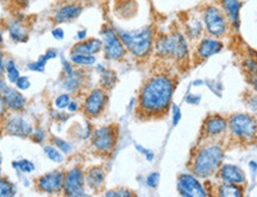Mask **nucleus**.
Segmentation results:
<instances>
[{
    "mask_svg": "<svg viewBox=\"0 0 257 197\" xmlns=\"http://www.w3.org/2000/svg\"><path fill=\"white\" fill-rule=\"evenodd\" d=\"M174 80L165 74H157L144 83L138 98V114L143 118H159L165 115L172 105Z\"/></svg>",
    "mask_w": 257,
    "mask_h": 197,
    "instance_id": "1",
    "label": "nucleus"
},
{
    "mask_svg": "<svg viewBox=\"0 0 257 197\" xmlns=\"http://www.w3.org/2000/svg\"><path fill=\"white\" fill-rule=\"evenodd\" d=\"M224 158V148L217 139H211L195 151L192 157L191 171L198 178H208L217 172Z\"/></svg>",
    "mask_w": 257,
    "mask_h": 197,
    "instance_id": "2",
    "label": "nucleus"
},
{
    "mask_svg": "<svg viewBox=\"0 0 257 197\" xmlns=\"http://www.w3.org/2000/svg\"><path fill=\"white\" fill-rule=\"evenodd\" d=\"M115 32L123 42L126 50L130 51L135 57L143 59L148 56L153 49L155 42V32L152 27H143L137 30H123L115 28Z\"/></svg>",
    "mask_w": 257,
    "mask_h": 197,
    "instance_id": "3",
    "label": "nucleus"
},
{
    "mask_svg": "<svg viewBox=\"0 0 257 197\" xmlns=\"http://www.w3.org/2000/svg\"><path fill=\"white\" fill-rule=\"evenodd\" d=\"M157 55L168 59L184 61L188 56V44L181 32L162 35L154 42Z\"/></svg>",
    "mask_w": 257,
    "mask_h": 197,
    "instance_id": "4",
    "label": "nucleus"
},
{
    "mask_svg": "<svg viewBox=\"0 0 257 197\" xmlns=\"http://www.w3.org/2000/svg\"><path fill=\"white\" fill-rule=\"evenodd\" d=\"M227 130L236 140L248 143L257 138V121L248 113H234L227 120Z\"/></svg>",
    "mask_w": 257,
    "mask_h": 197,
    "instance_id": "5",
    "label": "nucleus"
},
{
    "mask_svg": "<svg viewBox=\"0 0 257 197\" xmlns=\"http://www.w3.org/2000/svg\"><path fill=\"white\" fill-rule=\"evenodd\" d=\"M202 21L207 34L212 37L220 38L229 30V21L223 10L214 5H207L202 10Z\"/></svg>",
    "mask_w": 257,
    "mask_h": 197,
    "instance_id": "6",
    "label": "nucleus"
},
{
    "mask_svg": "<svg viewBox=\"0 0 257 197\" xmlns=\"http://www.w3.org/2000/svg\"><path fill=\"white\" fill-rule=\"evenodd\" d=\"M102 37V48L105 57L110 61H118L123 59L126 54V48L118 36L113 28L104 25L100 31Z\"/></svg>",
    "mask_w": 257,
    "mask_h": 197,
    "instance_id": "7",
    "label": "nucleus"
},
{
    "mask_svg": "<svg viewBox=\"0 0 257 197\" xmlns=\"http://www.w3.org/2000/svg\"><path fill=\"white\" fill-rule=\"evenodd\" d=\"M91 143L96 152L101 154L111 153L117 143V130L113 125L96 128L92 132Z\"/></svg>",
    "mask_w": 257,
    "mask_h": 197,
    "instance_id": "8",
    "label": "nucleus"
},
{
    "mask_svg": "<svg viewBox=\"0 0 257 197\" xmlns=\"http://www.w3.org/2000/svg\"><path fill=\"white\" fill-rule=\"evenodd\" d=\"M63 193L69 197L85 195V173L79 167H73L64 175Z\"/></svg>",
    "mask_w": 257,
    "mask_h": 197,
    "instance_id": "9",
    "label": "nucleus"
},
{
    "mask_svg": "<svg viewBox=\"0 0 257 197\" xmlns=\"http://www.w3.org/2000/svg\"><path fill=\"white\" fill-rule=\"evenodd\" d=\"M178 191L185 197L206 196L207 191L197 176L192 173H181L178 178Z\"/></svg>",
    "mask_w": 257,
    "mask_h": 197,
    "instance_id": "10",
    "label": "nucleus"
},
{
    "mask_svg": "<svg viewBox=\"0 0 257 197\" xmlns=\"http://www.w3.org/2000/svg\"><path fill=\"white\" fill-rule=\"evenodd\" d=\"M3 130L10 135L21 138L30 137L34 132L31 122L18 114H11L6 117L4 125H3Z\"/></svg>",
    "mask_w": 257,
    "mask_h": 197,
    "instance_id": "11",
    "label": "nucleus"
},
{
    "mask_svg": "<svg viewBox=\"0 0 257 197\" xmlns=\"http://www.w3.org/2000/svg\"><path fill=\"white\" fill-rule=\"evenodd\" d=\"M106 102H107V94L104 88H95L89 93L85 100L83 111L89 118H96L104 111Z\"/></svg>",
    "mask_w": 257,
    "mask_h": 197,
    "instance_id": "12",
    "label": "nucleus"
},
{
    "mask_svg": "<svg viewBox=\"0 0 257 197\" xmlns=\"http://www.w3.org/2000/svg\"><path fill=\"white\" fill-rule=\"evenodd\" d=\"M227 120L219 114L208 115L202 126V133L207 139H217L226 133Z\"/></svg>",
    "mask_w": 257,
    "mask_h": 197,
    "instance_id": "13",
    "label": "nucleus"
},
{
    "mask_svg": "<svg viewBox=\"0 0 257 197\" xmlns=\"http://www.w3.org/2000/svg\"><path fill=\"white\" fill-rule=\"evenodd\" d=\"M64 173L62 171H51L37 179V188L47 193H57L63 189Z\"/></svg>",
    "mask_w": 257,
    "mask_h": 197,
    "instance_id": "14",
    "label": "nucleus"
},
{
    "mask_svg": "<svg viewBox=\"0 0 257 197\" xmlns=\"http://www.w3.org/2000/svg\"><path fill=\"white\" fill-rule=\"evenodd\" d=\"M221 50H223V43L220 41L212 36L205 37L199 42L197 51H195V57L198 59V62H204L210 57L220 53Z\"/></svg>",
    "mask_w": 257,
    "mask_h": 197,
    "instance_id": "15",
    "label": "nucleus"
},
{
    "mask_svg": "<svg viewBox=\"0 0 257 197\" xmlns=\"http://www.w3.org/2000/svg\"><path fill=\"white\" fill-rule=\"evenodd\" d=\"M218 176L225 183H232L237 185H243L246 182L245 173L240 167L232 164H224L218 169Z\"/></svg>",
    "mask_w": 257,
    "mask_h": 197,
    "instance_id": "16",
    "label": "nucleus"
},
{
    "mask_svg": "<svg viewBox=\"0 0 257 197\" xmlns=\"http://www.w3.org/2000/svg\"><path fill=\"white\" fill-rule=\"evenodd\" d=\"M221 10L233 29L238 30L240 25V2L239 0H220Z\"/></svg>",
    "mask_w": 257,
    "mask_h": 197,
    "instance_id": "17",
    "label": "nucleus"
},
{
    "mask_svg": "<svg viewBox=\"0 0 257 197\" xmlns=\"http://www.w3.org/2000/svg\"><path fill=\"white\" fill-rule=\"evenodd\" d=\"M82 12H83V8L81 5H76V4L63 5L55 12V15H54V21H55L57 24H62V23H67L79 18Z\"/></svg>",
    "mask_w": 257,
    "mask_h": 197,
    "instance_id": "18",
    "label": "nucleus"
},
{
    "mask_svg": "<svg viewBox=\"0 0 257 197\" xmlns=\"http://www.w3.org/2000/svg\"><path fill=\"white\" fill-rule=\"evenodd\" d=\"M10 38L15 42V43H24L29 38V31L27 25L19 19H11L6 24Z\"/></svg>",
    "mask_w": 257,
    "mask_h": 197,
    "instance_id": "19",
    "label": "nucleus"
},
{
    "mask_svg": "<svg viewBox=\"0 0 257 197\" xmlns=\"http://www.w3.org/2000/svg\"><path fill=\"white\" fill-rule=\"evenodd\" d=\"M2 94L4 96L6 107L12 109V111H22L27 105V100H25L24 95L19 93L17 89L6 87Z\"/></svg>",
    "mask_w": 257,
    "mask_h": 197,
    "instance_id": "20",
    "label": "nucleus"
},
{
    "mask_svg": "<svg viewBox=\"0 0 257 197\" xmlns=\"http://www.w3.org/2000/svg\"><path fill=\"white\" fill-rule=\"evenodd\" d=\"M102 49V41L98 38H89L79 42L70 50V55H94Z\"/></svg>",
    "mask_w": 257,
    "mask_h": 197,
    "instance_id": "21",
    "label": "nucleus"
},
{
    "mask_svg": "<svg viewBox=\"0 0 257 197\" xmlns=\"http://www.w3.org/2000/svg\"><path fill=\"white\" fill-rule=\"evenodd\" d=\"M105 171L100 166L89 167L85 173V183L92 190H99L104 186L105 183Z\"/></svg>",
    "mask_w": 257,
    "mask_h": 197,
    "instance_id": "22",
    "label": "nucleus"
},
{
    "mask_svg": "<svg viewBox=\"0 0 257 197\" xmlns=\"http://www.w3.org/2000/svg\"><path fill=\"white\" fill-rule=\"evenodd\" d=\"M217 195L223 197H240L244 195L242 185L223 182L217 186Z\"/></svg>",
    "mask_w": 257,
    "mask_h": 197,
    "instance_id": "23",
    "label": "nucleus"
},
{
    "mask_svg": "<svg viewBox=\"0 0 257 197\" xmlns=\"http://www.w3.org/2000/svg\"><path fill=\"white\" fill-rule=\"evenodd\" d=\"M204 24H202L201 19L198 17L191 18V21L187 23L186 25V31H187V35L189 38L192 40H195V38H199L201 36L202 31H204Z\"/></svg>",
    "mask_w": 257,
    "mask_h": 197,
    "instance_id": "24",
    "label": "nucleus"
},
{
    "mask_svg": "<svg viewBox=\"0 0 257 197\" xmlns=\"http://www.w3.org/2000/svg\"><path fill=\"white\" fill-rule=\"evenodd\" d=\"M100 85L105 90L112 89L117 82V76H115V73L112 72V70H106L104 69L100 73Z\"/></svg>",
    "mask_w": 257,
    "mask_h": 197,
    "instance_id": "25",
    "label": "nucleus"
},
{
    "mask_svg": "<svg viewBox=\"0 0 257 197\" xmlns=\"http://www.w3.org/2000/svg\"><path fill=\"white\" fill-rule=\"evenodd\" d=\"M70 61L80 67H91L95 64V57L93 55H70Z\"/></svg>",
    "mask_w": 257,
    "mask_h": 197,
    "instance_id": "26",
    "label": "nucleus"
},
{
    "mask_svg": "<svg viewBox=\"0 0 257 197\" xmlns=\"http://www.w3.org/2000/svg\"><path fill=\"white\" fill-rule=\"evenodd\" d=\"M81 77H80L78 74L74 73V75L72 76H67L66 81H64V85L63 87L66 88L67 90H69V92L72 93H75L78 92V89L81 87Z\"/></svg>",
    "mask_w": 257,
    "mask_h": 197,
    "instance_id": "27",
    "label": "nucleus"
},
{
    "mask_svg": "<svg viewBox=\"0 0 257 197\" xmlns=\"http://www.w3.org/2000/svg\"><path fill=\"white\" fill-rule=\"evenodd\" d=\"M5 69H6V75H8V79L11 83H16L17 80L19 79V70L16 67V63L14 62V60H9L5 64Z\"/></svg>",
    "mask_w": 257,
    "mask_h": 197,
    "instance_id": "28",
    "label": "nucleus"
},
{
    "mask_svg": "<svg viewBox=\"0 0 257 197\" xmlns=\"http://www.w3.org/2000/svg\"><path fill=\"white\" fill-rule=\"evenodd\" d=\"M16 193V189L10 180L0 177V197H10Z\"/></svg>",
    "mask_w": 257,
    "mask_h": 197,
    "instance_id": "29",
    "label": "nucleus"
},
{
    "mask_svg": "<svg viewBox=\"0 0 257 197\" xmlns=\"http://www.w3.org/2000/svg\"><path fill=\"white\" fill-rule=\"evenodd\" d=\"M12 166H14L16 170L22 171V172L24 173H30L35 170L34 163H31L30 160H27V159L14 161V163H12Z\"/></svg>",
    "mask_w": 257,
    "mask_h": 197,
    "instance_id": "30",
    "label": "nucleus"
},
{
    "mask_svg": "<svg viewBox=\"0 0 257 197\" xmlns=\"http://www.w3.org/2000/svg\"><path fill=\"white\" fill-rule=\"evenodd\" d=\"M44 153L47 154L48 158H49L50 160L55 161V163H62L63 161V156L59 152V150H57V147H54V146H50V145H47V146H44Z\"/></svg>",
    "mask_w": 257,
    "mask_h": 197,
    "instance_id": "31",
    "label": "nucleus"
},
{
    "mask_svg": "<svg viewBox=\"0 0 257 197\" xmlns=\"http://www.w3.org/2000/svg\"><path fill=\"white\" fill-rule=\"evenodd\" d=\"M48 57L46 55H43V56H41L40 59H38L37 62H31L29 63V69L32 70V72H40V73H43L44 72V68H46V64L48 62Z\"/></svg>",
    "mask_w": 257,
    "mask_h": 197,
    "instance_id": "32",
    "label": "nucleus"
},
{
    "mask_svg": "<svg viewBox=\"0 0 257 197\" xmlns=\"http://www.w3.org/2000/svg\"><path fill=\"white\" fill-rule=\"evenodd\" d=\"M243 68L245 69V72L250 74L252 77L257 76V61L253 59H246L243 62Z\"/></svg>",
    "mask_w": 257,
    "mask_h": 197,
    "instance_id": "33",
    "label": "nucleus"
},
{
    "mask_svg": "<svg viewBox=\"0 0 257 197\" xmlns=\"http://www.w3.org/2000/svg\"><path fill=\"white\" fill-rule=\"evenodd\" d=\"M53 143L55 144V146L59 148V150L62 151L63 153H70V151H72V146H70L69 143H67L66 140H63V139H60L57 137H54L53 138Z\"/></svg>",
    "mask_w": 257,
    "mask_h": 197,
    "instance_id": "34",
    "label": "nucleus"
},
{
    "mask_svg": "<svg viewBox=\"0 0 257 197\" xmlns=\"http://www.w3.org/2000/svg\"><path fill=\"white\" fill-rule=\"evenodd\" d=\"M70 102V96L68 94H62L55 100V105L59 109H64L68 107Z\"/></svg>",
    "mask_w": 257,
    "mask_h": 197,
    "instance_id": "35",
    "label": "nucleus"
},
{
    "mask_svg": "<svg viewBox=\"0 0 257 197\" xmlns=\"http://www.w3.org/2000/svg\"><path fill=\"white\" fill-rule=\"evenodd\" d=\"M159 183H160V173L159 172H153L147 177V184H148V186H150V188H153V189L157 188Z\"/></svg>",
    "mask_w": 257,
    "mask_h": 197,
    "instance_id": "36",
    "label": "nucleus"
},
{
    "mask_svg": "<svg viewBox=\"0 0 257 197\" xmlns=\"http://www.w3.org/2000/svg\"><path fill=\"white\" fill-rule=\"evenodd\" d=\"M134 192H131L130 190L125 189V188H119L117 190H111V191H107L105 192V196H121V197H125V196H133Z\"/></svg>",
    "mask_w": 257,
    "mask_h": 197,
    "instance_id": "37",
    "label": "nucleus"
},
{
    "mask_svg": "<svg viewBox=\"0 0 257 197\" xmlns=\"http://www.w3.org/2000/svg\"><path fill=\"white\" fill-rule=\"evenodd\" d=\"M15 85L17 86L18 89L27 90V89L30 88L31 83H30V80H29L27 76H19V79L17 80V82H16Z\"/></svg>",
    "mask_w": 257,
    "mask_h": 197,
    "instance_id": "38",
    "label": "nucleus"
},
{
    "mask_svg": "<svg viewBox=\"0 0 257 197\" xmlns=\"http://www.w3.org/2000/svg\"><path fill=\"white\" fill-rule=\"evenodd\" d=\"M172 109H173V125L176 126L181 120L182 118V114H181V109H180L179 106L176 105H173L172 106Z\"/></svg>",
    "mask_w": 257,
    "mask_h": 197,
    "instance_id": "39",
    "label": "nucleus"
},
{
    "mask_svg": "<svg viewBox=\"0 0 257 197\" xmlns=\"http://www.w3.org/2000/svg\"><path fill=\"white\" fill-rule=\"evenodd\" d=\"M136 148L138 150V152L143 153L144 156H146L147 160H149V161L154 160V157H155V154H154V152H152V151L148 150V148H144L143 146H141V145H138V144H136Z\"/></svg>",
    "mask_w": 257,
    "mask_h": 197,
    "instance_id": "40",
    "label": "nucleus"
},
{
    "mask_svg": "<svg viewBox=\"0 0 257 197\" xmlns=\"http://www.w3.org/2000/svg\"><path fill=\"white\" fill-rule=\"evenodd\" d=\"M32 135H34V141H36V143H42V141L44 140V138H46V133H44V131L40 127L34 130Z\"/></svg>",
    "mask_w": 257,
    "mask_h": 197,
    "instance_id": "41",
    "label": "nucleus"
},
{
    "mask_svg": "<svg viewBox=\"0 0 257 197\" xmlns=\"http://www.w3.org/2000/svg\"><path fill=\"white\" fill-rule=\"evenodd\" d=\"M51 35H53V37L55 38V40L61 41L63 40L64 37V31L61 28H55L53 31H51Z\"/></svg>",
    "mask_w": 257,
    "mask_h": 197,
    "instance_id": "42",
    "label": "nucleus"
},
{
    "mask_svg": "<svg viewBox=\"0 0 257 197\" xmlns=\"http://www.w3.org/2000/svg\"><path fill=\"white\" fill-rule=\"evenodd\" d=\"M63 70H64V74H66L67 76H72V75H74V73H75L73 66L68 62H63Z\"/></svg>",
    "mask_w": 257,
    "mask_h": 197,
    "instance_id": "43",
    "label": "nucleus"
},
{
    "mask_svg": "<svg viewBox=\"0 0 257 197\" xmlns=\"http://www.w3.org/2000/svg\"><path fill=\"white\" fill-rule=\"evenodd\" d=\"M248 106L251 111L257 113V95H253L248 100Z\"/></svg>",
    "mask_w": 257,
    "mask_h": 197,
    "instance_id": "44",
    "label": "nucleus"
},
{
    "mask_svg": "<svg viewBox=\"0 0 257 197\" xmlns=\"http://www.w3.org/2000/svg\"><path fill=\"white\" fill-rule=\"evenodd\" d=\"M6 109H8V107H6L4 96H3L2 93H0V118L4 117L6 114Z\"/></svg>",
    "mask_w": 257,
    "mask_h": 197,
    "instance_id": "45",
    "label": "nucleus"
},
{
    "mask_svg": "<svg viewBox=\"0 0 257 197\" xmlns=\"http://www.w3.org/2000/svg\"><path fill=\"white\" fill-rule=\"evenodd\" d=\"M44 55L48 57V60L55 59V57H57V51L55 49H48L47 53Z\"/></svg>",
    "mask_w": 257,
    "mask_h": 197,
    "instance_id": "46",
    "label": "nucleus"
},
{
    "mask_svg": "<svg viewBox=\"0 0 257 197\" xmlns=\"http://www.w3.org/2000/svg\"><path fill=\"white\" fill-rule=\"evenodd\" d=\"M86 37H87V30H80L78 31V34H76V38L81 42V41H85Z\"/></svg>",
    "mask_w": 257,
    "mask_h": 197,
    "instance_id": "47",
    "label": "nucleus"
},
{
    "mask_svg": "<svg viewBox=\"0 0 257 197\" xmlns=\"http://www.w3.org/2000/svg\"><path fill=\"white\" fill-rule=\"evenodd\" d=\"M4 70H5V64H4V61H3V51L0 50V79H3Z\"/></svg>",
    "mask_w": 257,
    "mask_h": 197,
    "instance_id": "48",
    "label": "nucleus"
},
{
    "mask_svg": "<svg viewBox=\"0 0 257 197\" xmlns=\"http://www.w3.org/2000/svg\"><path fill=\"white\" fill-rule=\"evenodd\" d=\"M200 101V96H194V95H189L187 98V102L188 103H198Z\"/></svg>",
    "mask_w": 257,
    "mask_h": 197,
    "instance_id": "49",
    "label": "nucleus"
},
{
    "mask_svg": "<svg viewBox=\"0 0 257 197\" xmlns=\"http://www.w3.org/2000/svg\"><path fill=\"white\" fill-rule=\"evenodd\" d=\"M68 111L69 112H75L76 109H78V102H75V101H70L69 102V105H68Z\"/></svg>",
    "mask_w": 257,
    "mask_h": 197,
    "instance_id": "50",
    "label": "nucleus"
},
{
    "mask_svg": "<svg viewBox=\"0 0 257 197\" xmlns=\"http://www.w3.org/2000/svg\"><path fill=\"white\" fill-rule=\"evenodd\" d=\"M251 85H252V87H253V89H255V92L257 93V76H253V77H252Z\"/></svg>",
    "mask_w": 257,
    "mask_h": 197,
    "instance_id": "51",
    "label": "nucleus"
},
{
    "mask_svg": "<svg viewBox=\"0 0 257 197\" xmlns=\"http://www.w3.org/2000/svg\"><path fill=\"white\" fill-rule=\"evenodd\" d=\"M3 43H4V37H3V30L0 28V47H2Z\"/></svg>",
    "mask_w": 257,
    "mask_h": 197,
    "instance_id": "52",
    "label": "nucleus"
},
{
    "mask_svg": "<svg viewBox=\"0 0 257 197\" xmlns=\"http://www.w3.org/2000/svg\"><path fill=\"white\" fill-rule=\"evenodd\" d=\"M19 2H23L24 4H28V3L31 2V0H19Z\"/></svg>",
    "mask_w": 257,
    "mask_h": 197,
    "instance_id": "53",
    "label": "nucleus"
},
{
    "mask_svg": "<svg viewBox=\"0 0 257 197\" xmlns=\"http://www.w3.org/2000/svg\"><path fill=\"white\" fill-rule=\"evenodd\" d=\"M0 164H2V159H0Z\"/></svg>",
    "mask_w": 257,
    "mask_h": 197,
    "instance_id": "54",
    "label": "nucleus"
}]
</instances>
